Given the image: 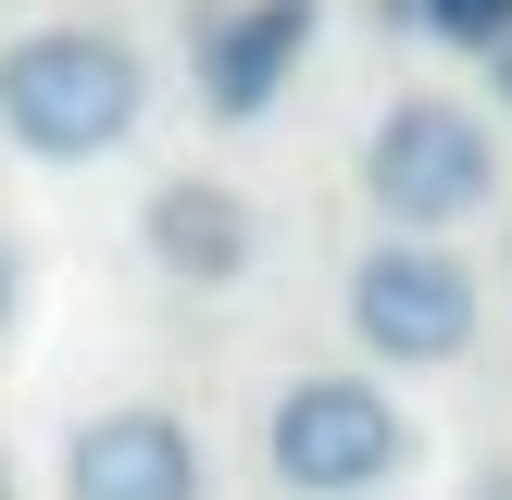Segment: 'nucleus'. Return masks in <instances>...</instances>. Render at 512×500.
I'll use <instances>...</instances> for the list:
<instances>
[{"instance_id":"nucleus-1","label":"nucleus","mask_w":512,"mask_h":500,"mask_svg":"<svg viewBox=\"0 0 512 500\" xmlns=\"http://www.w3.org/2000/svg\"><path fill=\"white\" fill-rule=\"evenodd\" d=\"M138 113H150V50L125 25L50 13L25 38H0V138L25 163H100L138 138Z\"/></svg>"},{"instance_id":"nucleus-2","label":"nucleus","mask_w":512,"mask_h":500,"mask_svg":"<svg viewBox=\"0 0 512 500\" xmlns=\"http://www.w3.org/2000/svg\"><path fill=\"white\" fill-rule=\"evenodd\" d=\"M500 200V125L450 88H413L363 125V213L388 238H450Z\"/></svg>"},{"instance_id":"nucleus-3","label":"nucleus","mask_w":512,"mask_h":500,"mask_svg":"<svg viewBox=\"0 0 512 500\" xmlns=\"http://www.w3.org/2000/svg\"><path fill=\"white\" fill-rule=\"evenodd\" d=\"M413 463H425V438L375 375H300L263 413V475L288 500H400Z\"/></svg>"},{"instance_id":"nucleus-4","label":"nucleus","mask_w":512,"mask_h":500,"mask_svg":"<svg viewBox=\"0 0 512 500\" xmlns=\"http://www.w3.org/2000/svg\"><path fill=\"white\" fill-rule=\"evenodd\" d=\"M488 325V288L450 238H375L350 263V338L375 350L388 375H450Z\"/></svg>"},{"instance_id":"nucleus-5","label":"nucleus","mask_w":512,"mask_h":500,"mask_svg":"<svg viewBox=\"0 0 512 500\" xmlns=\"http://www.w3.org/2000/svg\"><path fill=\"white\" fill-rule=\"evenodd\" d=\"M200 488H213L200 425L163 400H113L63 438V500H200Z\"/></svg>"},{"instance_id":"nucleus-6","label":"nucleus","mask_w":512,"mask_h":500,"mask_svg":"<svg viewBox=\"0 0 512 500\" xmlns=\"http://www.w3.org/2000/svg\"><path fill=\"white\" fill-rule=\"evenodd\" d=\"M138 250L150 275H175V288H250V263H263V213H250V188H225V175H163V188L138 200Z\"/></svg>"},{"instance_id":"nucleus-7","label":"nucleus","mask_w":512,"mask_h":500,"mask_svg":"<svg viewBox=\"0 0 512 500\" xmlns=\"http://www.w3.org/2000/svg\"><path fill=\"white\" fill-rule=\"evenodd\" d=\"M313 25H325V0H225V13L200 25V113L213 125H263L275 100H288Z\"/></svg>"},{"instance_id":"nucleus-8","label":"nucleus","mask_w":512,"mask_h":500,"mask_svg":"<svg viewBox=\"0 0 512 500\" xmlns=\"http://www.w3.org/2000/svg\"><path fill=\"white\" fill-rule=\"evenodd\" d=\"M425 38H450L463 63H488V50H512V0H413Z\"/></svg>"},{"instance_id":"nucleus-9","label":"nucleus","mask_w":512,"mask_h":500,"mask_svg":"<svg viewBox=\"0 0 512 500\" xmlns=\"http://www.w3.org/2000/svg\"><path fill=\"white\" fill-rule=\"evenodd\" d=\"M25 313V250H13V225H0V325Z\"/></svg>"},{"instance_id":"nucleus-10","label":"nucleus","mask_w":512,"mask_h":500,"mask_svg":"<svg viewBox=\"0 0 512 500\" xmlns=\"http://www.w3.org/2000/svg\"><path fill=\"white\" fill-rule=\"evenodd\" d=\"M463 500H512V450H500V463H475V475H463Z\"/></svg>"},{"instance_id":"nucleus-11","label":"nucleus","mask_w":512,"mask_h":500,"mask_svg":"<svg viewBox=\"0 0 512 500\" xmlns=\"http://www.w3.org/2000/svg\"><path fill=\"white\" fill-rule=\"evenodd\" d=\"M475 75H488V100H500V113H512V50H488V63H475Z\"/></svg>"},{"instance_id":"nucleus-12","label":"nucleus","mask_w":512,"mask_h":500,"mask_svg":"<svg viewBox=\"0 0 512 500\" xmlns=\"http://www.w3.org/2000/svg\"><path fill=\"white\" fill-rule=\"evenodd\" d=\"M0 500H13V450H0Z\"/></svg>"}]
</instances>
